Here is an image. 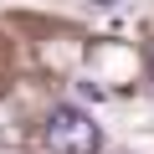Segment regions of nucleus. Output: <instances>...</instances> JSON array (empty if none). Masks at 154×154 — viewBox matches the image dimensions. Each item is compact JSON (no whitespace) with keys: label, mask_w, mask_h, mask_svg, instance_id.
Instances as JSON below:
<instances>
[{"label":"nucleus","mask_w":154,"mask_h":154,"mask_svg":"<svg viewBox=\"0 0 154 154\" xmlns=\"http://www.w3.org/2000/svg\"><path fill=\"white\" fill-rule=\"evenodd\" d=\"M149 72H154V62H149Z\"/></svg>","instance_id":"obj_4"},{"label":"nucleus","mask_w":154,"mask_h":154,"mask_svg":"<svg viewBox=\"0 0 154 154\" xmlns=\"http://www.w3.org/2000/svg\"><path fill=\"white\" fill-rule=\"evenodd\" d=\"M46 144H51L57 154H98V149H103V128L93 123V113L62 103V108H51V118H46Z\"/></svg>","instance_id":"obj_1"},{"label":"nucleus","mask_w":154,"mask_h":154,"mask_svg":"<svg viewBox=\"0 0 154 154\" xmlns=\"http://www.w3.org/2000/svg\"><path fill=\"white\" fill-rule=\"evenodd\" d=\"M77 93L93 98V103H103V98H108V88H103V82H93V77H88V82H77Z\"/></svg>","instance_id":"obj_2"},{"label":"nucleus","mask_w":154,"mask_h":154,"mask_svg":"<svg viewBox=\"0 0 154 154\" xmlns=\"http://www.w3.org/2000/svg\"><path fill=\"white\" fill-rule=\"evenodd\" d=\"M98 5H113V0H98Z\"/></svg>","instance_id":"obj_3"}]
</instances>
